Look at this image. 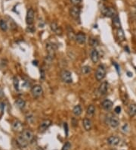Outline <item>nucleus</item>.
Segmentation results:
<instances>
[{
	"mask_svg": "<svg viewBox=\"0 0 136 150\" xmlns=\"http://www.w3.org/2000/svg\"><path fill=\"white\" fill-rule=\"evenodd\" d=\"M127 74H128V76H129V77H132V73H130V72H128Z\"/></svg>",
	"mask_w": 136,
	"mask_h": 150,
	"instance_id": "nucleus-39",
	"label": "nucleus"
},
{
	"mask_svg": "<svg viewBox=\"0 0 136 150\" xmlns=\"http://www.w3.org/2000/svg\"><path fill=\"white\" fill-rule=\"evenodd\" d=\"M40 73H41V78L42 79H44L45 78V72L43 70H41L40 71Z\"/></svg>",
	"mask_w": 136,
	"mask_h": 150,
	"instance_id": "nucleus-37",
	"label": "nucleus"
},
{
	"mask_svg": "<svg viewBox=\"0 0 136 150\" xmlns=\"http://www.w3.org/2000/svg\"><path fill=\"white\" fill-rule=\"evenodd\" d=\"M95 112V106H94L93 105H89L88 108H87V110H86V114H87V115L89 116V117H92V116L94 115Z\"/></svg>",
	"mask_w": 136,
	"mask_h": 150,
	"instance_id": "nucleus-24",
	"label": "nucleus"
},
{
	"mask_svg": "<svg viewBox=\"0 0 136 150\" xmlns=\"http://www.w3.org/2000/svg\"><path fill=\"white\" fill-rule=\"evenodd\" d=\"M26 120H27V121H28L29 123H33V121H34V117H33V115H31V114L28 115L26 116Z\"/></svg>",
	"mask_w": 136,
	"mask_h": 150,
	"instance_id": "nucleus-31",
	"label": "nucleus"
},
{
	"mask_svg": "<svg viewBox=\"0 0 136 150\" xmlns=\"http://www.w3.org/2000/svg\"><path fill=\"white\" fill-rule=\"evenodd\" d=\"M34 14H35L34 11L32 8H30L27 11L26 20V24L28 25H31L33 23V20H34Z\"/></svg>",
	"mask_w": 136,
	"mask_h": 150,
	"instance_id": "nucleus-9",
	"label": "nucleus"
},
{
	"mask_svg": "<svg viewBox=\"0 0 136 150\" xmlns=\"http://www.w3.org/2000/svg\"><path fill=\"white\" fill-rule=\"evenodd\" d=\"M101 106L102 108L106 110V111H109L112 109L113 107V102L110 100V99H106L104 101H103V102L101 103Z\"/></svg>",
	"mask_w": 136,
	"mask_h": 150,
	"instance_id": "nucleus-17",
	"label": "nucleus"
},
{
	"mask_svg": "<svg viewBox=\"0 0 136 150\" xmlns=\"http://www.w3.org/2000/svg\"><path fill=\"white\" fill-rule=\"evenodd\" d=\"M0 28L3 31H6L8 29V26H7V23L4 20H0Z\"/></svg>",
	"mask_w": 136,
	"mask_h": 150,
	"instance_id": "nucleus-28",
	"label": "nucleus"
},
{
	"mask_svg": "<svg viewBox=\"0 0 136 150\" xmlns=\"http://www.w3.org/2000/svg\"><path fill=\"white\" fill-rule=\"evenodd\" d=\"M82 112H83V109H82V107H81L79 105H76V106L73 108V115H74L75 116H76V117L80 116L81 114H82Z\"/></svg>",
	"mask_w": 136,
	"mask_h": 150,
	"instance_id": "nucleus-20",
	"label": "nucleus"
},
{
	"mask_svg": "<svg viewBox=\"0 0 136 150\" xmlns=\"http://www.w3.org/2000/svg\"><path fill=\"white\" fill-rule=\"evenodd\" d=\"M46 49L48 52V58H51V60L54 59L55 55V48L54 46V45L51 44V43H47L46 44Z\"/></svg>",
	"mask_w": 136,
	"mask_h": 150,
	"instance_id": "nucleus-5",
	"label": "nucleus"
},
{
	"mask_svg": "<svg viewBox=\"0 0 136 150\" xmlns=\"http://www.w3.org/2000/svg\"><path fill=\"white\" fill-rule=\"evenodd\" d=\"M14 86L16 90H19V80L17 77L14 78Z\"/></svg>",
	"mask_w": 136,
	"mask_h": 150,
	"instance_id": "nucleus-30",
	"label": "nucleus"
},
{
	"mask_svg": "<svg viewBox=\"0 0 136 150\" xmlns=\"http://www.w3.org/2000/svg\"><path fill=\"white\" fill-rule=\"evenodd\" d=\"M81 71L83 74H88L89 73L91 72V68L89 66H87V65H85L81 69Z\"/></svg>",
	"mask_w": 136,
	"mask_h": 150,
	"instance_id": "nucleus-27",
	"label": "nucleus"
},
{
	"mask_svg": "<svg viewBox=\"0 0 136 150\" xmlns=\"http://www.w3.org/2000/svg\"><path fill=\"white\" fill-rule=\"evenodd\" d=\"M51 125V121L48 120V119H46V120H44L39 125V130L40 132H45L47 129L49 128V127Z\"/></svg>",
	"mask_w": 136,
	"mask_h": 150,
	"instance_id": "nucleus-8",
	"label": "nucleus"
},
{
	"mask_svg": "<svg viewBox=\"0 0 136 150\" xmlns=\"http://www.w3.org/2000/svg\"><path fill=\"white\" fill-rule=\"evenodd\" d=\"M108 124L111 126V127H112V128H117L119 126V124H120L119 118L117 116L111 115V118H108Z\"/></svg>",
	"mask_w": 136,
	"mask_h": 150,
	"instance_id": "nucleus-7",
	"label": "nucleus"
},
{
	"mask_svg": "<svg viewBox=\"0 0 136 150\" xmlns=\"http://www.w3.org/2000/svg\"><path fill=\"white\" fill-rule=\"evenodd\" d=\"M64 131H65L66 137H68V124H67V123H64Z\"/></svg>",
	"mask_w": 136,
	"mask_h": 150,
	"instance_id": "nucleus-33",
	"label": "nucleus"
},
{
	"mask_svg": "<svg viewBox=\"0 0 136 150\" xmlns=\"http://www.w3.org/2000/svg\"><path fill=\"white\" fill-rule=\"evenodd\" d=\"M76 41L79 43V44H83L86 42V36L85 35V33H82V32H79L77 34H76V38H75Z\"/></svg>",
	"mask_w": 136,
	"mask_h": 150,
	"instance_id": "nucleus-14",
	"label": "nucleus"
},
{
	"mask_svg": "<svg viewBox=\"0 0 136 150\" xmlns=\"http://www.w3.org/2000/svg\"><path fill=\"white\" fill-rule=\"evenodd\" d=\"M15 104L17 105V108H19L20 109H24L25 105H26V102L23 99H17L15 102Z\"/></svg>",
	"mask_w": 136,
	"mask_h": 150,
	"instance_id": "nucleus-25",
	"label": "nucleus"
},
{
	"mask_svg": "<svg viewBox=\"0 0 136 150\" xmlns=\"http://www.w3.org/2000/svg\"><path fill=\"white\" fill-rule=\"evenodd\" d=\"M113 150H116V149H113Z\"/></svg>",
	"mask_w": 136,
	"mask_h": 150,
	"instance_id": "nucleus-41",
	"label": "nucleus"
},
{
	"mask_svg": "<svg viewBox=\"0 0 136 150\" xmlns=\"http://www.w3.org/2000/svg\"><path fill=\"white\" fill-rule=\"evenodd\" d=\"M128 113L130 117H134L136 115V105L135 104H131L128 109Z\"/></svg>",
	"mask_w": 136,
	"mask_h": 150,
	"instance_id": "nucleus-21",
	"label": "nucleus"
},
{
	"mask_svg": "<svg viewBox=\"0 0 136 150\" xmlns=\"http://www.w3.org/2000/svg\"><path fill=\"white\" fill-rule=\"evenodd\" d=\"M50 27H51V30H52L55 34H57V35H58V36L62 35V33H63L62 29L61 28L60 26H58V23H57L56 21H52V22L51 23V24H50Z\"/></svg>",
	"mask_w": 136,
	"mask_h": 150,
	"instance_id": "nucleus-6",
	"label": "nucleus"
},
{
	"mask_svg": "<svg viewBox=\"0 0 136 150\" xmlns=\"http://www.w3.org/2000/svg\"><path fill=\"white\" fill-rule=\"evenodd\" d=\"M112 18H113V24H114V27H115L116 28H118V29L121 28V24H120V20L119 16L117 14V15H115V16H114V17H112Z\"/></svg>",
	"mask_w": 136,
	"mask_h": 150,
	"instance_id": "nucleus-22",
	"label": "nucleus"
},
{
	"mask_svg": "<svg viewBox=\"0 0 136 150\" xmlns=\"http://www.w3.org/2000/svg\"><path fill=\"white\" fill-rule=\"evenodd\" d=\"M83 126L84 127V129L86 131H89L92 129V121L89 118H85L83 119Z\"/></svg>",
	"mask_w": 136,
	"mask_h": 150,
	"instance_id": "nucleus-18",
	"label": "nucleus"
},
{
	"mask_svg": "<svg viewBox=\"0 0 136 150\" xmlns=\"http://www.w3.org/2000/svg\"><path fill=\"white\" fill-rule=\"evenodd\" d=\"M12 128H13V130L14 131L22 132L23 131V124H22V123L20 121L15 120L12 123Z\"/></svg>",
	"mask_w": 136,
	"mask_h": 150,
	"instance_id": "nucleus-12",
	"label": "nucleus"
},
{
	"mask_svg": "<svg viewBox=\"0 0 136 150\" xmlns=\"http://www.w3.org/2000/svg\"><path fill=\"white\" fill-rule=\"evenodd\" d=\"M114 64V65L115 66V68H116V69H117V73L120 74V67H119V65L116 63V62H114L113 63Z\"/></svg>",
	"mask_w": 136,
	"mask_h": 150,
	"instance_id": "nucleus-36",
	"label": "nucleus"
},
{
	"mask_svg": "<svg viewBox=\"0 0 136 150\" xmlns=\"http://www.w3.org/2000/svg\"><path fill=\"white\" fill-rule=\"evenodd\" d=\"M91 59L94 63H96L99 61V53L97 49H93L91 52Z\"/></svg>",
	"mask_w": 136,
	"mask_h": 150,
	"instance_id": "nucleus-19",
	"label": "nucleus"
},
{
	"mask_svg": "<svg viewBox=\"0 0 136 150\" xmlns=\"http://www.w3.org/2000/svg\"><path fill=\"white\" fill-rule=\"evenodd\" d=\"M117 39L120 42H122L125 39V33L121 28L118 29L117 33Z\"/></svg>",
	"mask_w": 136,
	"mask_h": 150,
	"instance_id": "nucleus-23",
	"label": "nucleus"
},
{
	"mask_svg": "<svg viewBox=\"0 0 136 150\" xmlns=\"http://www.w3.org/2000/svg\"><path fill=\"white\" fill-rule=\"evenodd\" d=\"M67 36H68L69 39L71 40H73L76 38V34L74 33L73 28L70 27V26H68V27H67Z\"/></svg>",
	"mask_w": 136,
	"mask_h": 150,
	"instance_id": "nucleus-26",
	"label": "nucleus"
},
{
	"mask_svg": "<svg viewBox=\"0 0 136 150\" xmlns=\"http://www.w3.org/2000/svg\"><path fill=\"white\" fill-rule=\"evenodd\" d=\"M106 75V70L103 65H99L95 72V78L98 81H101Z\"/></svg>",
	"mask_w": 136,
	"mask_h": 150,
	"instance_id": "nucleus-1",
	"label": "nucleus"
},
{
	"mask_svg": "<svg viewBox=\"0 0 136 150\" xmlns=\"http://www.w3.org/2000/svg\"><path fill=\"white\" fill-rule=\"evenodd\" d=\"M28 141L20 134L17 138V143L20 148H25L28 146Z\"/></svg>",
	"mask_w": 136,
	"mask_h": 150,
	"instance_id": "nucleus-10",
	"label": "nucleus"
},
{
	"mask_svg": "<svg viewBox=\"0 0 136 150\" xmlns=\"http://www.w3.org/2000/svg\"><path fill=\"white\" fill-rule=\"evenodd\" d=\"M70 2L73 5H74L75 6H77L82 2V0H70Z\"/></svg>",
	"mask_w": 136,
	"mask_h": 150,
	"instance_id": "nucleus-32",
	"label": "nucleus"
},
{
	"mask_svg": "<svg viewBox=\"0 0 136 150\" xmlns=\"http://www.w3.org/2000/svg\"><path fill=\"white\" fill-rule=\"evenodd\" d=\"M38 150H43V149H39Z\"/></svg>",
	"mask_w": 136,
	"mask_h": 150,
	"instance_id": "nucleus-40",
	"label": "nucleus"
},
{
	"mask_svg": "<svg viewBox=\"0 0 136 150\" xmlns=\"http://www.w3.org/2000/svg\"><path fill=\"white\" fill-rule=\"evenodd\" d=\"M107 143L112 146H117L120 143V139L115 136H111L107 139Z\"/></svg>",
	"mask_w": 136,
	"mask_h": 150,
	"instance_id": "nucleus-11",
	"label": "nucleus"
},
{
	"mask_svg": "<svg viewBox=\"0 0 136 150\" xmlns=\"http://www.w3.org/2000/svg\"><path fill=\"white\" fill-rule=\"evenodd\" d=\"M31 93L33 94V96L35 98H39L40 97L42 93H43V90L42 87L40 85H35L32 87L31 89Z\"/></svg>",
	"mask_w": 136,
	"mask_h": 150,
	"instance_id": "nucleus-3",
	"label": "nucleus"
},
{
	"mask_svg": "<svg viewBox=\"0 0 136 150\" xmlns=\"http://www.w3.org/2000/svg\"><path fill=\"white\" fill-rule=\"evenodd\" d=\"M4 112V104L2 102H0V115H2Z\"/></svg>",
	"mask_w": 136,
	"mask_h": 150,
	"instance_id": "nucleus-35",
	"label": "nucleus"
},
{
	"mask_svg": "<svg viewBox=\"0 0 136 150\" xmlns=\"http://www.w3.org/2000/svg\"><path fill=\"white\" fill-rule=\"evenodd\" d=\"M61 78L65 83H71L73 82L72 74L69 71L64 70L61 72Z\"/></svg>",
	"mask_w": 136,
	"mask_h": 150,
	"instance_id": "nucleus-2",
	"label": "nucleus"
},
{
	"mask_svg": "<svg viewBox=\"0 0 136 150\" xmlns=\"http://www.w3.org/2000/svg\"><path fill=\"white\" fill-rule=\"evenodd\" d=\"M103 13L106 17H114L115 15H117V11L113 8H106L103 11Z\"/></svg>",
	"mask_w": 136,
	"mask_h": 150,
	"instance_id": "nucleus-13",
	"label": "nucleus"
},
{
	"mask_svg": "<svg viewBox=\"0 0 136 150\" xmlns=\"http://www.w3.org/2000/svg\"><path fill=\"white\" fill-rule=\"evenodd\" d=\"M21 135H22L28 142L31 141V140L33 139V132H32L30 130H24V131H23L22 133H21Z\"/></svg>",
	"mask_w": 136,
	"mask_h": 150,
	"instance_id": "nucleus-15",
	"label": "nucleus"
},
{
	"mask_svg": "<svg viewBox=\"0 0 136 150\" xmlns=\"http://www.w3.org/2000/svg\"><path fill=\"white\" fill-rule=\"evenodd\" d=\"M4 96V93H3V90L2 89V87H0V98Z\"/></svg>",
	"mask_w": 136,
	"mask_h": 150,
	"instance_id": "nucleus-38",
	"label": "nucleus"
},
{
	"mask_svg": "<svg viewBox=\"0 0 136 150\" xmlns=\"http://www.w3.org/2000/svg\"><path fill=\"white\" fill-rule=\"evenodd\" d=\"M107 90H108V83H107V82L104 81L100 85L99 89H98V92H99V93L101 96H104V95H105L107 93Z\"/></svg>",
	"mask_w": 136,
	"mask_h": 150,
	"instance_id": "nucleus-16",
	"label": "nucleus"
},
{
	"mask_svg": "<svg viewBox=\"0 0 136 150\" xmlns=\"http://www.w3.org/2000/svg\"><path fill=\"white\" fill-rule=\"evenodd\" d=\"M80 12H81L80 8H79L78 6H75V5H74L73 7H72V8H70V16H71L73 18L76 19V20L79 19Z\"/></svg>",
	"mask_w": 136,
	"mask_h": 150,
	"instance_id": "nucleus-4",
	"label": "nucleus"
},
{
	"mask_svg": "<svg viewBox=\"0 0 136 150\" xmlns=\"http://www.w3.org/2000/svg\"><path fill=\"white\" fill-rule=\"evenodd\" d=\"M70 148H71V144L70 143V142H67L64 145V146H63V148H62L61 150H70Z\"/></svg>",
	"mask_w": 136,
	"mask_h": 150,
	"instance_id": "nucleus-29",
	"label": "nucleus"
},
{
	"mask_svg": "<svg viewBox=\"0 0 136 150\" xmlns=\"http://www.w3.org/2000/svg\"><path fill=\"white\" fill-rule=\"evenodd\" d=\"M114 112L116 114H120L121 112V107L120 106H117L114 109Z\"/></svg>",
	"mask_w": 136,
	"mask_h": 150,
	"instance_id": "nucleus-34",
	"label": "nucleus"
}]
</instances>
